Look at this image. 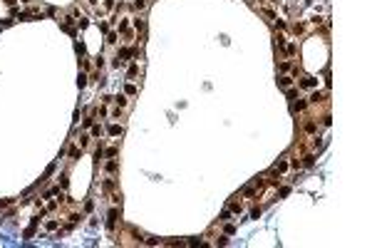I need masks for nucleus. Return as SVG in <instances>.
Listing matches in <instances>:
<instances>
[{
	"label": "nucleus",
	"instance_id": "nucleus-1",
	"mask_svg": "<svg viewBox=\"0 0 372 248\" xmlns=\"http://www.w3.org/2000/svg\"><path fill=\"white\" fill-rule=\"evenodd\" d=\"M117 216H119V209H112V211H109V216H107V228H109V231H114Z\"/></svg>",
	"mask_w": 372,
	"mask_h": 248
},
{
	"label": "nucleus",
	"instance_id": "nucleus-2",
	"mask_svg": "<svg viewBox=\"0 0 372 248\" xmlns=\"http://www.w3.org/2000/svg\"><path fill=\"white\" fill-rule=\"evenodd\" d=\"M300 87L313 89V87H318V80H313V77H303V80H300Z\"/></svg>",
	"mask_w": 372,
	"mask_h": 248
},
{
	"label": "nucleus",
	"instance_id": "nucleus-3",
	"mask_svg": "<svg viewBox=\"0 0 372 248\" xmlns=\"http://www.w3.org/2000/svg\"><path fill=\"white\" fill-rule=\"evenodd\" d=\"M107 134H109V136H119V134H122V127H119V124H109Z\"/></svg>",
	"mask_w": 372,
	"mask_h": 248
},
{
	"label": "nucleus",
	"instance_id": "nucleus-4",
	"mask_svg": "<svg viewBox=\"0 0 372 248\" xmlns=\"http://www.w3.org/2000/svg\"><path fill=\"white\" fill-rule=\"evenodd\" d=\"M313 164H315V156L313 154H305L303 161H300V166H313Z\"/></svg>",
	"mask_w": 372,
	"mask_h": 248
},
{
	"label": "nucleus",
	"instance_id": "nucleus-5",
	"mask_svg": "<svg viewBox=\"0 0 372 248\" xmlns=\"http://www.w3.org/2000/svg\"><path fill=\"white\" fill-rule=\"evenodd\" d=\"M62 30H65V32H69V35H75V23H72V20L62 23Z\"/></svg>",
	"mask_w": 372,
	"mask_h": 248
},
{
	"label": "nucleus",
	"instance_id": "nucleus-6",
	"mask_svg": "<svg viewBox=\"0 0 372 248\" xmlns=\"http://www.w3.org/2000/svg\"><path fill=\"white\" fill-rule=\"evenodd\" d=\"M322 99H325V94H322V92H313V97H310L313 104H318V102H322Z\"/></svg>",
	"mask_w": 372,
	"mask_h": 248
},
{
	"label": "nucleus",
	"instance_id": "nucleus-7",
	"mask_svg": "<svg viewBox=\"0 0 372 248\" xmlns=\"http://www.w3.org/2000/svg\"><path fill=\"white\" fill-rule=\"evenodd\" d=\"M285 169H288V161H278L276 166H273V171H278V174H283Z\"/></svg>",
	"mask_w": 372,
	"mask_h": 248
},
{
	"label": "nucleus",
	"instance_id": "nucleus-8",
	"mask_svg": "<svg viewBox=\"0 0 372 248\" xmlns=\"http://www.w3.org/2000/svg\"><path fill=\"white\" fill-rule=\"evenodd\" d=\"M117 169H119V164H117L114 159H109V161H107V171H109V174H114Z\"/></svg>",
	"mask_w": 372,
	"mask_h": 248
},
{
	"label": "nucleus",
	"instance_id": "nucleus-9",
	"mask_svg": "<svg viewBox=\"0 0 372 248\" xmlns=\"http://www.w3.org/2000/svg\"><path fill=\"white\" fill-rule=\"evenodd\" d=\"M305 132H310V134L318 132V124H315V122H305Z\"/></svg>",
	"mask_w": 372,
	"mask_h": 248
},
{
	"label": "nucleus",
	"instance_id": "nucleus-10",
	"mask_svg": "<svg viewBox=\"0 0 372 248\" xmlns=\"http://www.w3.org/2000/svg\"><path fill=\"white\" fill-rule=\"evenodd\" d=\"M77 85H80V89H82V87H85V85H87V74H85V72H82V74H80V77H77Z\"/></svg>",
	"mask_w": 372,
	"mask_h": 248
},
{
	"label": "nucleus",
	"instance_id": "nucleus-11",
	"mask_svg": "<svg viewBox=\"0 0 372 248\" xmlns=\"http://www.w3.org/2000/svg\"><path fill=\"white\" fill-rule=\"evenodd\" d=\"M308 107V102H295V104H293V109H295V112H303V109Z\"/></svg>",
	"mask_w": 372,
	"mask_h": 248
},
{
	"label": "nucleus",
	"instance_id": "nucleus-12",
	"mask_svg": "<svg viewBox=\"0 0 372 248\" xmlns=\"http://www.w3.org/2000/svg\"><path fill=\"white\" fill-rule=\"evenodd\" d=\"M144 5H146V0H134V10H144Z\"/></svg>",
	"mask_w": 372,
	"mask_h": 248
},
{
	"label": "nucleus",
	"instance_id": "nucleus-13",
	"mask_svg": "<svg viewBox=\"0 0 372 248\" xmlns=\"http://www.w3.org/2000/svg\"><path fill=\"white\" fill-rule=\"evenodd\" d=\"M290 82H293V77H280V87H290Z\"/></svg>",
	"mask_w": 372,
	"mask_h": 248
},
{
	"label": "nucleus",
	"instance_id": "nucleus-14",
	"mask_svg": "<svg viewBox=\"0 0 372 248\" xmlns=\"http://www.w3.org/2000/svg\"><path fill=\"white\" fill-rule=\"evenodd\" d=\"M102 134V127L99 124H92V136H99Z\"/></svg>",
	"mask_w": 372,
	"mask_h": 248
},
{
	"label": "nucleus",
	"instance_id": "nucleus-15",
	"mask_svg": "<svg viewBox=\"0 0 372 248\" xmlns=\"http://www.w3.org/2000/svg\"><path fill=\"white\" fill-rule=\"evenodd\" d=\"M285 94H288V99H295V97H298V89H295V87H293V89H288V92H285Z\"/></svg>",
	"mask_w": 372,
	"mask_h": 248
},
{
	"label": "nucleus",
	"instance_id": "nucleus-16",
	"mask_svg": "<svg viewBox=\"0 0 372 248\" xmlns=\"http://www.w3.org/2000/svg\"><path fill=\"white\" fill-rule=\"evenodd\" d=\"M69 156H72V159H80V149L72 147V149H69Z\"/></svg>",
	"mask_w": 372,
	"mask_h": 248
},
{
	"label": "nucleus",
	"instance_id": "nucleus-17",
	"mask_svg": "<svg viewBox=\"0 0 372 248\" xmlns=\"http://www.w3.org/2000/svg\"><path fill=\"white\" fill-rule=\"evenodd\" d=\"M114 102H117L119 107H124V104H127V97H122V94H119V97H114Z\"/></svg>",
	"mask_w": 372,
	"mask_h": 248
},
{
	"label": "nucleus",
	"instance_id": "nucleus-18",
	"mask_svg": "<svg viewBox=\"0 0 372 248\" xmlns=\"http://www.w3.org/2000/svg\"><path fill=\"white\" fill-rule=\"evenodd\" d=\"M137 72H139V67H137V65H132V67H129V77H134Z\"/></svg>",
	"mask_w": 372,
	"mask_h": 248
},
{
	"label": "nucleus",
	"instance_id": "nucleus-19",
	"mask_svg": "<svg viewBox=\"0 0 372 248\" xmlns=\"http://www.w3.org/2000/svg\"><path fill=\"white\" fill-rule=\"evenodd\" d=\"M251 218H261V209H253V211H251Z\"/></svg>",
	"mask_w": 372,
	"mask_h": 248
},
{
	"label": "nucleus",
	"instance_id": "nucleus-20",
	"mask_svg": "<svg viewBox=\"0 0 372 248\" xmlns=\"http://www.w3.org/2000/svg\"><path fill=\"white\" fill-rule=\"evenodd\" d=\"M57 228V221H47V231H55Z\"/></svg>",
	"mask_w": 372,
	"mask_h": 248
},
{
	"label": "nucleus",
	"instance_id": "nucleus-21",
	"mask_svg": "<svg viewBox=\"0 0 372 248\" xmlns=\"http://www.w3.org/2000/svg\"><path fill=\"white\" fill-rule=\"evenodd\" d=\"M226 233H228V236H233V233H236V226L228 223V226H226Z\"/></svg>",
	"mask_w": 372,
	"mask_h": 248
},
{
	"label": "nucleus",
	"instance_id": "nucleus-22",
	"mask_svg": "<svg viewBox=\"0 0 372 248\" xmlns=\"http://www.w3.org/2000/svg\"><path fill=\"white\" fill-rule=\"evenodd\" d=\"M127 94H137V87L134 85H127Z\"/></svg>",
	"mask_w": 372,
	"mask_h": 248
},
{
	"label": "nucleus",
	"instance_id": "nucleus-23",
	"mask_svg": "<svg viewBox=\"0 0 372 248\" xmlns=\"http://www.w3.org/2000/svg\"><path fill=\"white\" fill-rule=\"evenodd\" d=\"M107 156H117V147H109L107 149Z\"/></svg>",
	"mask_w": 372,
	"mask_h": 248
},
{
	"label": "nucleus",
	"instance_id": "nucleus-24",
	"mask_svg": "<svg viewBox=\"0 0 372 248\" xmlns=\"http://www.w3.org/2000/svg\"><path fill=\"white\" fill-rule=\"evenodd\" d=\"M104 8H107V10H112V8H114V0H104Z\"/></svg>",
	"mask_w": 372,
	"mask_h": 248
},
{
	"label": "nucleus",
	"instance_id": "nucleus-25",
	"mask_svg": "<svg viewBox=\"0 0 372 248\" xmlns=\"http://www.w3.org/2000/svg\"><path fill=\"white\" fill-rule=\"evenodd\" d=\"M8 204H10L8 198H0V209H3V206H8Z\"/></svg>",
	"mask_w": 372,
	"mask_h": 248
}]
</instances>
